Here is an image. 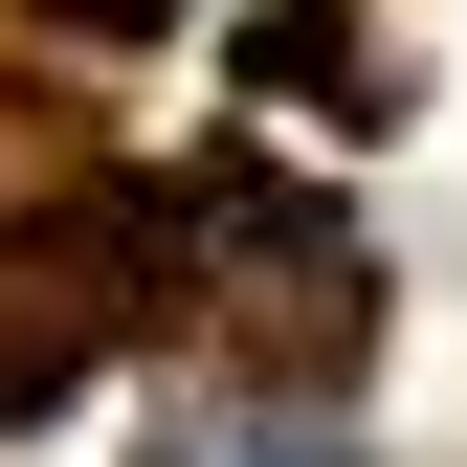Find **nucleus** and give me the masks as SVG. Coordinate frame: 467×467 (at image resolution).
I'll list each match as a JSON object with an SVG mask.
<instances>
[{
    "instance_id": "f257e3e1",
    "label": "nucleus",
    "mask_w": 467,
    "mask_h": 467,
    "mask_svg": "<svg viewBox=\"0 0 467 467\" xmlns=\"http://www.w3.org/2000/svg\"><path fill=\"white\" fill-rule=\"evenodd\" d=\"M156 467H357V423H289V400H245V423H179Z\"/></svg>"
},
{
    "instance_id": "f03ea898",
    "label": "nucleus",
    "mask_w": 467,
    "mask_h": 467,
    "mask_svg": "<svg viewBox=\"0 0 467 467\" xmlns=\"http://www.w3.org/2000/svg\"><path fill=\"white\" fill-rule=\"evenodd\" d=\"M67 23H179V0H67Z\"/></svg>"
}]
</instances>
